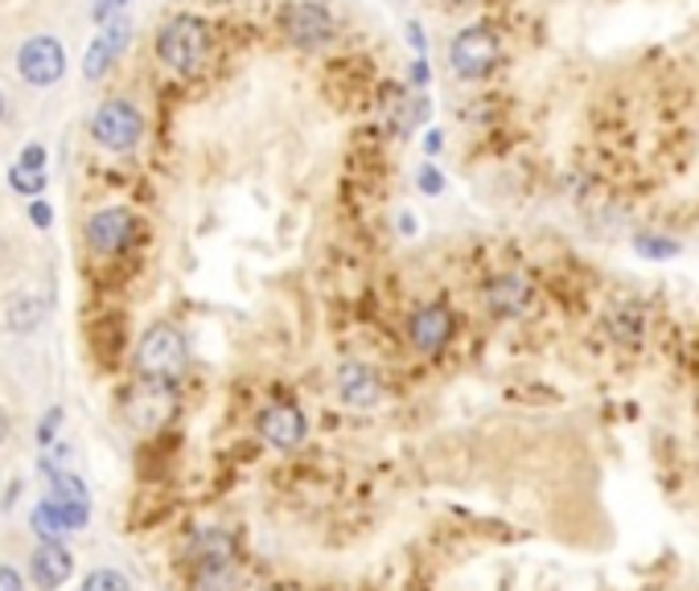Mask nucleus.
Returning a JSON list of instances; mask_svg holds the SVG:
<instances>
[{
	"label": "nucleus",
	"instance_id": "f257e3e1",
	"mask_svg": "<svg viewBox=\"0 0 699 591\" xmlns=\"http://www.w3.org/2000/svg\"><path fill=\"white\" fill-rule=\"evenodd\" d=\"M206 54H210V33L198 17H169L157 33V59L177 74L202 71Z\"/></svg>",
	"mask_w": 699,
	"mask_h": 591
},
{
	"label": "nucleus",
	"instance_id": "f03ea898",
	"mask_svg": "<svg viewBox=\"0 0 699 591\" xmlns=\"http://www.w3.org/2000/svg\"><path fill=\"white\" fill-rule=\"evenodd\" d=\"M190 361V349H186V337L174 325H153V329L140 337L136 346V366L145 378H157V382H174Z\"/></svg>",
	"mask_w": 699,
	"mask_h": 591
},
{
	"label": "nucleus",
	"instance_id": "7ed1b4c3",
	"mask_svg": "<svg viewBox=\"0 0 699 591\" xmlns=\"http://www.w3.org/2000/svg\"><path fill=\"white\" fill-rule=\"evenodd\" d=\"M498 59H502V42H498V33L490 25H469L452 38L449 45V66L457 78H486V74L494 71Z\"/></svg>",
	"mask_w": 699,
	"mask_h": 591
},
{
	"label": "nucleus",
	"instance_id": "20e7f679",
	"mask_svg": "<svg viewBox=\"0 0 699 591\" xmlns=\"http://www.w3.org/2000/svg\"><path fill=\"white\" fill-rule=\"evenodd\" d=\"M91 136H95L103 148H112V152H128V148H136L140 136H145V116L136 112V103L107 99L100 112L91 116Z\"/></svg>",
	"mask_w": 699,
	"mask_h": 591
},
{
	"label": "nucleus",
	"instance_id": "39448f33",
	"mask_svg": "<svg viewBox=\"0 0 699 591\" xmlns=\"http://www.w3.org/2000/svg\"><path fill=\"white\" fill-rule=\"evenodd\" d=\"M136 231H140V222L132 210L124 205H107L100 214H91L87 222V246L103 260H112V255H124L132 243H136Z\"/></svg>",
	"mask_w": 699,
	"mask_h": 591
},
{
	"label": "nucleus",
	"instance_id": "423d86ee",
	"mask_svg": "<svg viewBox=\"0 0 699 591\" xmlns=\"http://www.w3.org/2000/svg\"><path fill=\"white\" fill-rule=\"evenodd\" d=\"M452 329H457V317H452V308L445 300H432V304H420L408 320V337L411 346L420 349L424 358H437L440 349L452 341Z\"/></svg>",
	"mask_w": 699,
	"mask_h": 591
},
{
	"label": "nucleus",
	"instance_id": "0eeeda50",
	"mask_svg": "<svg viewBox=\"0 0 699 591\" xmlns=\"http://www.w3.org/2000/svg\"><path fill=\"white\" fill-rule=\"evenodd\" d=\"M280 25H284L292 45H305V50L334 38V17H330L325 4H313V0H292L284 17H280Z\"/></svg>",
	"mask_w": 699,
	"mask_h": 591
},
{
	"label": "nucleus",
	"instance_id": "6e6552de",
	"mask_svg": "<svg viewBox=\"0 0 699 591\" xmlns=\"http://www.w3.org/2000/svg\"><path fill=\"white\" fill-rule=\"evenodd\" d=\"M17 71L33 87H50L66 71V54H62V45L54 38H30L21 45V54H17Z\"/></svg>",
	"mask_w": 699,
	"mask_h": 591
},
{
	"label": "nucleus",
	"instance_id": "1a4fd4ad",
	"mask_svg": "<svg viewBox=\"0 0 699 591\" xmlns=\"http://www.w3.org/2000/svg\"><path fill=\"white\" fill-rule=\"evenodd\" d=\"M531 300H535V288H531V279L523 272H502L486 284V308L502 320L523 317Z\"/></svg>",
	"mask_w": 699,
	"mask_h": 591
},
{
	"label": "nucleus",
	"instance_id": "9d476101",
	"mask_svg": "<svg viewBox=\"0 0 699 591\" xmlns=\"http://www.w3.org/2000/svg\"><path fill=\"white\" fill-rule=\"evenodd\" d=\"M260 435L272 447H284V452H289V447H296L309 435L305 411L296 403H289V399H284V403H272L260 415Z\"/></svg>",
	"mask_w": 699,
	"mask_h": 591
},
{
	"label": "nucleus",
	"instance_id": "9b49d317",
	"mask_svg": "<svg viewBox=\"0 0 699 591\" xmlns=\"http://www.w3.org/2000/svg\"><path fill=\"white\" fill-rule=\"evenodd\" d=\"M605 333H609L617 346L638 349L646 341V333H650V308L641 300H617L605 313Z\"/></svg>",
	"mask_w": 699,
	"mask_h": 591
},
{
	"label": "nucleus",
	"instance_id": "f8f14e48",
	"mask_svg": "<svg viewBox=\"0 0 699 591\" xmlns=\"http://www.w3.org/2000/svg\"><path fill=\"white\" fill-rule=\"evenodd\" d=\"M128 33H132V25L124 21V17L112 21V25H103V33L91 42L87 59H83V74H87V78H103V74L112 71L119 54L128 50Z\"/></svg>",
	"mask_w": 699,
	"mask_h": 591
},
{
	"label": "nucleus",
	"instance_id": "ddd939ff",
	"mask_svg": "<svg viewBox=\"0 0 699 591\" xmlns=\"http://www.w3.org/2000/svg\"><path fill=\"white\" fill-rule=\"evenodd\" d=\"M74 571V555L62 542H42L30 555V576L42 591H59Z\"/></svg>",
	"mask_w": 699,
	"mask_h": 591
},
{
	"label": "nucleus",
	"instance_id": "4468645a",
	"mask_svg": "<svg viewBox=\"0 0 699 591\" xmlns=\"http://www.w3.org/2000/svg\"><path fill=\"white\" fill-rule=\"evenodd\" d=\"M234 534L231 530H219V526H206L190 538V547H186V559L206 571V567H231L234 562Z\"/></svg>",
	"mask_w": 699,
	"mask_h": 591
},
{
	"label": "nucleus",
	"instance_id": "2eb2a0df",
	"mask_svg": "<svg viewBox=\"0 0 699 591\" xmlns=\"http://www.w3.org/2000/svg\"><path fill=\"white\" fill-rule=\"evenodd\" d=\"M337 390L349 407H375L383 394V382L366 361H342L337 366Z\"/></svg>",
	"mask_w": 699,
	"mask_h": 591
},
{
	"label": "nucleus",
	"instance_id": "dca6fc26",
	"mask_svg": "<svg viewBox=\"0 0 699 591\" xmlns=\"http://www.w3.org/2000/svg\"><path fill=\"white\" fill-rule=\"evenodd\" d=\"M169 407H174V390L169 382H157V378H148L140 390H132V423L136 428H160V419L169 415Z\"/></svg>",
	"mask_w": 699,
	"mask_h": 591
},
{
	"label": "nucleus",
	"instance_id": "f3484780",
	"mask_svg": "<svg viewBox=\"0 0 699 591\" xmlns=\"http://www.w3.org/2000/svg\"><path fill=\"white\" fill-rule=\"evenodd\" d=\"M634 255H641L646 263H670L684 255V243L658 231H638L634 234Z\"/></svg>",
	"mask_w": 699,
	"mask_h": 591
},
{
	"label": "nucleus",
	"instance_id": "a211bd4d",
	"mask_svg": "<svg viewBox=\"0 0 699 591\" xmlns=\"http://www.w3.org/2000/svg\"><path fill=\"white\" fill-rule=\"evenodd\" d=\"M194 591H239V567H206L194 576Z\"/></svg>",
	"mask_w": 699,
	"mask_h": 591
},
{
	"label": "nucleus",
	"instance_id": "6ab92c4d",
	"mask_svg": "<svg viewBox=\"0 0 699 591\" xmlns=\"http://www.w3.org/2000/svg\"><path fill=\"white\" fill-rule=\"evenodd\" d=\"M62 530H66V521H62L59 505H54V497H45V502L33 509V534H42V542H59Z\"/></svg>",
	"mask_w": 699,
	"mask_h": 591
},
{
	"label": "nucleus",
	"instance_id": "aec40b11",
	"mask_svg": "<svg viewBox=\"0 0 699 591\" xmlns=\"http://www.w3.org/2000/svg\"><path fill=\"white\" fill-rule=\"evenodd\" d=\"M42 304L33 300V296H25V292H21V296H17L13 304H9V325H13L17 333H30L33 325H38V320H42Z\"/></svg>",
	"mask_w": 699,
	"mask_h": 591
},
{
	"label": "nucleus",
	"instance_id": "412c9836",
	"mask_svg": "<svg viewBox=\"0 0 699 591\" xmlns=\"http://www.w3.org/2000/svg\"><path fill=\"white\" fill-rule=\"evenodd\" d=\"M9 186H13L17 193H25V198H42L45 173H42V169H25V165H13V169H9Z\"/></svg>",
	"mask_w": 699,
	"mask_h": 591
},
{
	"label": "nucleus",
	"instance_id": "4be33fe9",
	"mask_svg": "<svg viewBox=\"0 0 699 591\" xmlns=\"http://www.w3.org/2000/svg\"><path fill=\"white\" fill-rule=\"evenodd\" d=\"M399 103H404V112H395V128H399V136H408L416 124L428 119V99H424V95H411V99H399Z\"/></svg>",
	"mask_w": 699,
	"mask_h": 591
},
{
	"label": "nucleus",
	"instance_id": "5701e85b",
	"mask_svg": "<svg viewBox=\"0 0 699 591\" xmlns=\"http://www.w3.org/2000/svg\"><path fill=\"white\" fill-rule=\"evenodd\" d=\"M83 591H132V583L119 571H112V567H100V571H91L83 579Z\"/></svg>",
	"mask_w": 699,
	"mask_h": 591
},
{
	"label": "nucleus",
	"instance_id": "b1692460",
	"mask_svg": "<svg viewBox=\"0 0 699 591\" xmlns=\"http://www.w3.org/2000/svg\"><path fill=\"white\" fill-rule=\"evenodd\" d=\"M416 186H420L428 198H437V193H445V177H440L437 165H424L420 177H416Z\"/></svg>",
	"mask_w": 699,
	"mask_h": 591
},
{
	"label": "nucleus",
	"instance_id": "393cba45",
	"mask_svg": "<svg viewBox=\"0 0 699 591\" xmlns=\"http://www.w3.org/2000/svg\"><path fill=\"white\" fill-rule=\"evenodd\" d=\"M0 591H25V579H21V571H17V567H9V562H0Z\"/></svg>",
	"mask_w": 699,
	"mask_h": 591
},
{
	"label": "nucleus",
	"instance_id": "a878e982",
	"mask_svg": "<svg viewBox=\"0 0 699 591\" xmlns=\"http://www.w3.org/2000/svg\"><path fill=\"white\" fill-rule=\"evenodd\" d=\"M59 419H62L59 407H54V411L42 419V428H38V440H42V444H50V440H54V432H59Z\"/></svg>",
	"mask_w": 699,
	"mask_h": 591
},
{
	"label": "nucleus",
	"instance_id": "bb28decb",
	"mask_svg": "<svg viewBox=\"0 0 699 591\" xmlns=\"http://www.w3.org/2000/svg\"><path fill=\"white\" fill-rule=\"evenodd\" d=\"M21 165H25V169H42V165H45V148L30 145L25 152H21Z\"/></svg>",
	"mask_w": 699,
	"mask_h": 591
},
{
	"label": "nucleus",
	"instance_id": "cd10ccee",
	"mask_svg": "<svg viewBox=\"0 0 699 591\" xmlns=\"http://www.w3.org/2000/svg\"><path fill=\"white\" fill-rule=\"evenodd\" d=\"M30 218H33V222H38V226H42V231H45V226L54 222V210H50V205H45L42 198H38V202L30 205Z\"/></svg>",
	"mask_w": 699,
	"mask_h": 591
},
{
	"label": "nucleus",
	"instance_id": "c85d7f7f",
	"mask_svg": "<svg viewBox=\"0 0 699 591\" xmlns=\"http://www.w3.org/2000/svg\"><path fill=\"white\" fill-rule=\"evenodd\" d=\"M124 4H128V0H100V4H95V21H107V17L112 13H119V9H124Z\"/></svg>",
	"mask_w": 699,
	"mask_h": 591
},
{
	"label": "nucleus",
	"instance_id": "c756f323",
	"mask_svg": "<svg viewBox=\"0 0 699 591\" xmlns=\"http://www.w3.org/2000/svg\"><path fill=\"white\" fill-rule=\"evenodd\" d=\"M411 83H416V87H424V83H428V62H424V59L411 62Z\"/></svg>",
	"mask_w": 699,
	"mask_h": 591
},
{
	"label": "nucleus",
	"instance_id": "7c9ffc66",
	"mask_svg": "<svg viewBox=\"0 0 699 591\" xmlns=\"http://www.w3.org/2000/svg\"><path fill=\"white\" fill-rule=\"evenodd\" d=\"M424 148H428V152H440V148H445V136H440V131L432 128L428 136H424Z\"/></svg>",
	"mask_w": 699,
	"mask_h": 591
},
{
	"label": "nucleus",
	"instance_id": "2f4dec72",
	"mask_svg": "<svg viewBox=\"0 0 699 591\" xmlns=\"http://www.w3.org/2000/svg\"><path fill=\"white\" fill-rule=\"evenodd\" d=\"M408 38H411V45H416V50H424V33H420V25H416V21L408 25Z\"/></svg>",
	"mask_w": 699,
	"mask_h": 591
},
{
	"label": "nucleus",
	"instance_id": "473e14b6",
	"mask_svg": "<svg viewBox=\"0 0 699 591\" xmlns=\"http://www.w3.org/2000/svg\"><path fill=\"white\" fill-rule=\"evenodd\" d=\"M4 440H9V411L0 407V444H4Z\"/></svg>",
	"mask_w": 699,
	"mask_h": 591
},
{
	"label": "nucleus",
	"instance_id": "72a5a7b5",
	"mask_svg": "<svg viewBox=\"0 0 699 591\" xmlns=\"http://www.w3.org/2000/svg\"><path fill=\"white\" fill-rule=\"evenodd\" d=\"M0 116H4V95H0Z\"/></svg>",
	"mask_w": 699,
	"mask_h": 591
},
{
	"label": "nucleus",
	"instance_id": "f704fd0d",
	"mask_svg": "<svg viewBox=\"0 0 699 591\" xmlns=\"http://www.w3.org/2000/svg\"><path fill=\"white\" fill-rule=\"evenodd\" d=\"M260 591H280V588H260Z\"/></svg>",
	"mask_w": 699,
	"mask_h": 591
}]
</instances>
